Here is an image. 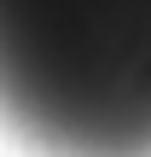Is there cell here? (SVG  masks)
<instances>
[{
	"label": "cell",
	"mask_w": 151,
	"mask_h": 157,
	"mask_svg": "<svg viewBox=\"0 0 151 157\" xmlns=\"http://www.w3.org/2000/svg\"><path fill=\"white\" fill-rule=\"evenodd\" d=\"M0 122L41 157H151V0H0Z\"/></svg>",
	"instance_id": "cell-1"
}]
</instances>
